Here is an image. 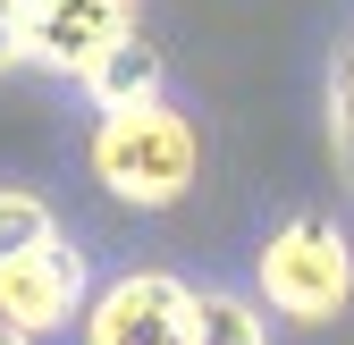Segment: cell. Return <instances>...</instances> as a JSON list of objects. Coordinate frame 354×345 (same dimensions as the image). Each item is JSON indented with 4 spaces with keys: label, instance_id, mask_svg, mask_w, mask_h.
<instances>
[{
    "label": "cell",
    "instance_id": "7a4b0ae2",
    "mask_svg": "<svg viewBox=\"0 0 354 345\" xmlns=\"http://www.w3.org/2000/svg\"><path fill=\"white\" fill-rule=\"evenodd\" d=\"M261 304H270L279 320H304V328H321L354 304V244L337 219H321V210H304V219H287L270 244H261Z\"/></svg>",
    "mask_w": 354,
    "mask_h": 345
},
{
    "label": "cell",
    "instance_id": "5b68a950",
    "mask_svg": "<svg viewBox=\"0 0 354 345\" xmlns=\"http://www.w3.org/2000/svg\"><path fill=\"white\" fill-rule=\"evenodd\" d=\"M136 26V0H26V68L84 76Z\"/></svg>",
    "mask_w": 354,
    "mask_h": 345
},
{
    "label": "cell",
    "instance_id": "30bf717a",
    "mask_svg": "<svg viewBox=\"0 0 354 345\" xmlns=\"http://www.w3.org/2000/svg\"><path fill=\"white\" fill-rule=\"evenodd\" d=\"M26 68V0H0V76Z\"/></svg>",
    "mask_w": 354,
    "mask_h": 345
},
{
    "label": "cell",
    "instance_id": "3957f363",
    "mask_svg": "<svg viewBox=\"0 0 354 345\" xmlns=\"http://www.w3.org/2000/svg\"><path fill=\"white\" fill-rule=\"evenodd\" d=\"M84 345H194V286L169 270H127L93 295Z\"/></svg>",
    "mask_w": 354,
    "mask_h": 345
},
{
    "label": "cell",
    "instance_id": "277c9868",
    "mask_svg": "<svg viewBox=\"0 0 354 345\" xmlns=\"http://www.w3.org/2000/svg\"><path fill=\"white\" fill-rule=\"evenodd\" d=\"M84 312V253L51 228L42 244H26L17 262H0V320L26 337H51Z\"/></svg>",
    "mask_w": 354,
    "mask_h": 345
},
{
    "label": "cell",
    "instance_id": "52a82bcc",
    "mask_svg": "<svg viewBox=\"0 0 354 345\" xmlns=\"http://www.w3.org/2000/svg\"><path fill=\"white\" fill-rule=\"evenodd\" d=\"M194 345H270L245 295H194Z\"/></svg>",
    "mask_w": 354,
    "mask_h": 345
},
{
    "label": "cell",
    "instance_id": "8992f818",
    "mask_svg": "<svg viewBox=\"0 0 354 345\" xmlns=\"http://www.w3.org/2000/svg\"><path fill=\"white\" fill-rule=\"evenodd\" d=\"M76 84L93 93V110H127V101H160V51H152V42H144L136 26H127V34L110 42V51H102L93 68L76 76Z\"/></svg>",
    "mask_w": 354,
    "mask_h": 345
},
{
    "label": "cell",
    "instance_id": "6da1fadb",
    "mask_svg": "<svg viewBox=\"0 0 354 345\" xmlns=\"http://www.w3.org/2000/svg\"><path fill=\"white\" fill-rule=\"evenodd\" d=\"M203 177V135L186 110L169 101H127V110H102L93 126V186L127 210H169L186 202Z\"/></svg>",
    "mask_w": 354,
    "mask_h": 345
},
{
    "label": "cell",
    "instance_id": "8fae6325",
    "mask_svg": "<svg viewBox=\"0 0 354 345\" xmlns=\"http://www.w3.org/2000/svg\"><path fill=\"white\" fill-rule=\"evenodd\" d=\"M0 345H34V337H26V328H9V320H0Z\"/></svg>",
    "mask_w": 354,
    "mask_h": 345
},
{
    "label": "cell",
    "instance_id": "ba28073f",
    "mask_svg": "<svg viewBox=\"0 0 354 345\" xmlns=\"http://www.w3.org/2000/svg\"><path fill=\"white\" fill-rule=\"evenodd\" d=\"M51 236V202L26 194V186H0V262H17L26 244Z\"/></svg>",
    "mask_w": 354,
    "mask_h": 345
},
{
    "label": "cell",
    "instance_id": "9c48e42d",
    "mask_svg": "<svg viewBox=\"0 0 354 345\" xmlns=\"http://www.w3.org/2000/svg\"><path fill=\"white\" fill-rule=\"evenodd\" d=\"M329 126H337V160L354 177V51L337 59V84H329Z\"/></svg>",
    "mask_w": 354,
    "mask_h": 345
}]
</instances>
